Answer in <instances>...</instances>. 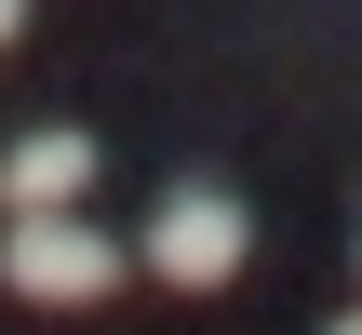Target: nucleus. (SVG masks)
Segmentation results:
<instances>
[{
  "label": "nucleus",
  "mask_w": 362,
  "mask_h": 335,
  "mask_svg": "<svg viewBox=\"0 0 362 335\" xmlns=\"http://www.w3.org/2000/svg\"><path fill=\"white\" fill-rule=\"evenodd\" d=\"M121 269H134V255H121L94 215H13V228H0V282H13L27 309H107Z\"/></svg>",
  "instance_id": "f257e3e1"
},
{
  "label": "nucleus",
  "mask_w": 362,
  "mask_h": 335,
  "mask_svg": "<svg viewBox=\"0 0 362 335\" xmlns=\"http://www.w3.org/2000/svg\"><path fill=\"white\" fill-rule=\"evenodd\" d=\"M242 255H255V215H242L228 188H175V201L148 215V269H161L175 295H215V282H242Z\"/></svg>",
  "instance_id": "f03ea898"
},
{
  "label": "nucleus",
  "mask_w": 362,
  "mask_h": 335,
  "mask_svg": "<svg viewBox=\"0 0 362 335\" xmlns=\"http://www.w3.org/2000/svg\"><path fill=\"white\" fill-rule=\"evenodd\" d=\"M81 201H94V134L40 121L0 148V215H81Z\"/></svg>",
  "instance_id": "7ed1b4c3"
},
{
  "label": "nucleus",
  "mask_w": 362,
  "mask_h": 335,
  "mask_svg": "<svg viewBox=\"0 0 362 335\" xmlns=\"http://www.w3.org/2000/svg\"><path fill=\"white\" fill-rule=\"evenodd\" d=\"M13 27H27V0H0V40H13Z\"/></svg>",
  "instance_id": "20e7f679"
},
{
  "label": "nucleus",
  "mask_w": 362,
  "mask_h": 335,
  "mask_svg": "<svg viewBox=\"0 0 362 335\" xmlns=\"http://www.w3.org/2000/svg\"><path fill=\"white\" fill-rule=\"evenodd\" d=\"M322 335H362V309H349V322H322Z\"/></svg>",
  "instance_id": "39448f33"
},
{
  "label": "nucleus",
  "mask_w": 362,
  "mask_h": 335,
  "mask_svg": "<svg viewBox=\"0 0 362 335\" xmlns=\"http://www.w3.org/2000/svg\"><path fill=\"white\" fill-rule=\"evenodd\" d=\"M349 255H362V242H349Z\"/></svg>",
  "instance_id": "423d86ee"
}]
</instances>
